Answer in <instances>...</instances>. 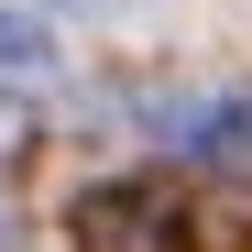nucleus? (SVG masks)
<instances>
[{"instance_id": "f257e3e1", "label": "nucleus", "mask_w": 252, "mask_h": 252, "mask_svg": "<svg viewBox=\"0 0 252 252\" xmlns=\"http://www.w3.org/2000/svg\"><path fill=\"white\" fill-rule=\"evenodd\" d=\"M176 197H164V187H88V197H77V252H176Z\"/></svg>"}, {"instance_id": "f03ea898", "label": "nucleus", "mask_w": 252, "mask_h": 252, "mask_svg": "<svg viewBox=\"0 0 252 252\" xmlns=\"http://www.w3.org/2000/svg\"><path fill=\"white\" fill-rule=\"evenodd\" d=\"M208 121H220V99H197V88H154V99H143V132H154L164 154H197Z\"/></svg>"}, {"instance_id": "7ed1b4c3", "label": "nucleus", "mask_w": 252, "mask_h": 252, "mask_svg": "<svg viewBox=\"0 0 252 252\" xmlns=\"http://www.w3.org/2000/svg\"><path fill=\"white\" fill-rule=\"evenodd\" d=\"M197 164H220V176H230V187L252 197V99H220V121H208Z\"/></svg>"}, {"instance_id": "20e7f679", "label": "nucleus", "mask_w": 252, "mask_h": 252, "mask_svg": "<svg viewBox=\"0 0 252 252\" xmlns=\"http://www.w3.org/2000/svg\"><path fill=\"white\" fill-rule=\"evenodd\" d=\"M44 66H55V44H44V22H33V11H0V77H11V88H33Z\"/></svg>"}, {"instance_id": "39448f33", "label": "nucleus", "mask_w": 252, "mask_h": 252, "mask_svg": "<svg viewBox=\"0 0 252 252\" xmlns=\"http://www.w3.org/2000/svg\"><path fill=\"white\" fill-rule=\"evenodd\" d=\"M0 252H22V230H11V220H0Z\"/></svg>"}]
</instances>
